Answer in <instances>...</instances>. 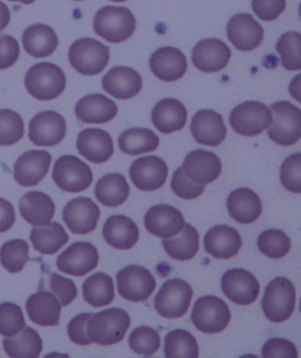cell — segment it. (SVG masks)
<instances>
[{
	"mask_svg": "<svg viewBox=\"0 0 301 358\" xmlns=\"http://www.w3.org/2000/svg\"><path fill=\"white\" fill-rule=\"evenodd\" d=\"M130 327L131 318L127 311L120 308H111L91 315L86 325V333L92 343L108 347L122 342Z\"/></svg>",
	"mask_w": 301,
	"mask_h": 358,
	"instance_id": "1",
	"label": "cell"
},
{
	"mask_svg": "<svg viewBox=\"0 0 301 358\" xmlns=\"http://www.w3.org/2000/svg\"><path fill=\"white\" fill-rule=\"evenodd\" d=\"M25 87L36 99L50 101L63 93L66 87V76L52 62H39L27 71Z\"/></svg>",
	"mask_w": 301,
	"mask_h": 358,
	"instance_id": "2",
	"label": "cell"
},
{
	"mask_svg": "<svg viewBox=\"0 0 301 358\" xmlns=\"http://www.w3.org/2000/svg\"><path fill=\"white\" fill-rule=\"evenodd\" d=\"M97 36L108 43H122L132 37L136 29V18L127 8L104 6L97 12L93 20Z\"/></svg>",
	"mask_w": 301,
	"mask_h": 358,
	"instance_id": "3",
	"label": "cell"
},
{
	"mask_svg": "<svg viewBox=\"0 0 301 358\" xmlns=\"http://www.w3.org/2000/svg\"><path fill=\"white\" fill-rule=\"evenodd\" d=\"M295 287L286 278H276L265 289L261 308L271 322L281 323L290 320L295 309Z\"/></svg>",
	"mask_w": 301,
	"mask_h": 358,
	"instance_id": "4",
	"label": "cell"
},
{
	"mask_svg": "<svg viewBox=\"0 0 301 358\" xmlns=\"http://www.w3.org/2000/svg\"><path fill=\"white\" fill-rule=\"evenodd\" d=\"M69 60L78 73L97 76L110 62V48L92 38H81L71 45Z\"/></svg>",
	"mask_w": 301,
	"mask_h": 358,
	"instance_id": "5",
	"label": "cell"
},
{
	"mask_svg": "<svg viewBox=\"0 0 301 358\" xmlns=\"http://www.w3.org/2000/svg\"><path fill=\"white\" fill-rule=\"evenodd\" d=\"M272 126L268 138L280 146H292L301 138V110L290 101H278L271 106Z\"/></svg>",
	"mask_w": 301,
	"mask_h": 358,
	"instance_id": "6",
	"label": "cell"
},
{
	"mask_svg": "<svg viewBox=\"0 0 301 358\" xmlns=\"http://www.w3.org/2000/svg\"><path fill=\"white\" fill-rule=\"evenodd\" d=\"M191 320L195 328L204 334L224 331L231 321V311L227 304L217 296H202L192 309Z\"/></svg>",
	"mask_w": 301,
	"mask_h": 358,
	"instance_id": "7",
	"label": "cell"
},
{
	"mask_svg": "<svg viewBox=\"0 0 301 358\" xmlns=\"http://www.w3.org/2000/svg\"><path fill=\"white\" fill-rule=\"evenodd\" d=\"M193 290L188 282L173 278L162 285L155 299V308L162 317L176 320L188 311Z\"/></svg>",
	"mask_w": 301,
	"mask_h": 358,
	"instance_id": "8",
	"label": "cell"
},
{
	"mask_svg": "<svg viewBox=\"0 0 301 358\" xmlns=\"http://www.w3.org/2000/svg\"><path fill=\"white\" fill-rule=\"evenodd\" d=\"M52 179L67 193H80L92 185L93 173L79 157L63 155L55 161Z\"/></svg>",
	"mask_w": 301,
	"mask_h": 358,
	"instance_id": "9",
	"label": "cell"
},
{
	"mask_svg": "<svg viewBox=\"0 0 301 358\" xmlns=\"http://www.w3.org/2000/svg\"><path fill=\"white\" fill-rule=\"evenodd\" d=\"M273 122L271 110L259 101H245L232 110L230 124L244 136H259Z\"/></svg>",
	"mask_w": 301,
	"mask_h": 358,
	"instance_id": "10",
	"label": "cell"
},
{
	"mask_svg": "<svg viewBox=\"0 0 301 358\" xmlns=\"http://www.w3.org/2000/svg\"><path fill=\"white\" fill-rule=\"evenodd\" d=\"M117 287L119 295L126 301L144 302L155 292L157 282L146 268L127 266L118 273Z\"/></svg>",
	"mask_w": 301,
	"mask_h": 358,
	"instance_id": "11",
	"label": "cell"
},
{
	"mask_svg": "<svg viewBox=\"0 0 301 358\" xmlns=\"http://www.w3.org/2000/svg\"><path fill=\"white\" fill-rule=\"evenodd\" d=\"M221 289L225 296L239 306H250L257 301L260 285L250 271L234 268L226 271L221 278Z\"/></svg>",
	"mask_w": 301,
	"mask_h": 358,
	"instance_id": "12",
	"label": "cell"
},
{
	"mask_svg": "<svg viewBox=\"0 0 301 358\" xmlns=\"http://www.w3.org/2000/svg\"><path fill=\"white\" fill-rule=\"evenodd\" d=\"M99 262L98 249L88 242H76L57 259L59 271L72 276H84L96 269Z\"/></svg>",
	"mask_w": 301,
	"mask_h": 358,
	"instance_id": "13",
	"label": "cell"
},
{
	"mask_svg": "<svg viewBox=\"0 0 301 358\" xmlns=\"http://www.w3.org/2000/svg\"><path fill=\"white\" fill-rule=\"evenodd\" d=\"M65 136L66 121L57 112L45 110L29 121V138L36 146H55L63 141Z\"/></svg>",
	"mask_w": 301,
	"mask_h": 358,
	"instance_id": "14",
	"label": "cell"
},
{
	"mask_svg": "<svg viewBox=\"0 0 301 358\" xmlns=\"http://www.w3.org/2000/svg\"><path fill=\"white\" fill-rule=\"evenodd\" d=\"M169 169L160 157L150 155L136 159L130 167L133 185L143 192H153L165 185Z\"/></svg>",
	"mask_w": 301,
	"mask_h": 358,
	"instance_id": "15",
	"label": "cell"
},
{
	"mask_svg": "<svg viewBox=\"0 0 301 358\" xmlns=\"http://www.w3.org/2000/svg\"><path fill=\"white\" fill-rule=\"evenodd\" d=\"M226 31L228 39L239 51H253L264 41L262 26L248 13L233 15L228 22Z\"/></svg>",
	"mask_w": 301,
	"mask_h": 358,
	"instance_id": "16",
	"label": "cell"
},
{
	"mask_svg": "<svg viewBox=\"0 0 301 358\" xmlns=\"http://www.w3.org/2000/svg\"><path fill=\"white\" fill-rule=\"evenodd\" d=\"M100 209L91 199L76 198L71 200L63 210L64 222L74 234L86 235L97 228Z\"/></svg>",
	"mask_w": 301,
	"mask_h": 358,
	"instance_id": "17",
	"label": "cell"
},
{
	"mask_svg": "<svg viewBox=\"0 0 301 358\" xmlns=\"http://www.w3.org/2000/svg\"><path fill=\"white\" fill-rule=\"evenodd\" d=\"M231 55V50L224 41L209 38L199 41L193 48L192 62L202 72L216 73L227 66Z\"/></svg>",
	"mask_w": 301,
	"mask_h": 358,
	"instance_id": "18",
	"label": "cell"
},
{
	"mask_svg": "<svg viewBox=\"0 0 301 358\" xmlns=\"http://www.w3.org/2000/svg\"><path fill=\"white\" fill-rule=\"evenodd\" d=\"M51 161V154L46 150H27L15 162V181L22 187L37 186L48 176Z\"/></svg>",
	"mask_w": 301,
	"mask_h": 358,
	"instance_id": "19",
	"label": "cell"
},
{
	"mask_svg": "<svg viewBox=\"0 0 301 358\" xmlns=\"http://www.w3.org/2000/svg\"><path fill=\"white\" fill-rule=\"evenodd\" d=\"M181 169L188 179L205 186L220 176L223 165L217 154L197 150L188 154Z\"/></svg>",
	"mask_w": 301,
	"mask_h": 358,
	"instance_id": "20",
	"label": "cell"
},
{
	"mask_svg": "<svg viewBox=\"0 0 301 358\" xmlns=\"http://www.w3.org/2000/svg\"><path fill=\"white\" fill-rule=\"evenodd\" d=\"M191 133L200 145L217 147L226 139L227 128L220 114L214 110H202L192 117Z\"/></svg>",
	"mask_w": 301,
	"mask_h": 358,
	"instance_id": "21",
	"label": "cell"
},
{
	"mask_svg": "<svg viewBox=\"0 0 301 358\" xmlns=\"http://www.w3.org/2000/svg\"><path fill=\"white\" fill-rule=\"evenodd\" d=\"M144 223L150 234L169 238L176 236L183 229L185 219L179 209L169 205H158L147 210Z\"/></svg>",
	"mask_w": 301,
	"mask_h": 358,
	"instance_id": "22",
	"label": "cell"
},
{
	"mask_svg": "<svg viewBox=\"0 0 301 358\" xmlns=\"http://www.w3.org/2000/svg\"><path fill=\"white\" fill-rule=\"evenodd\" d=\"M150 69L160 80L173 83L184 77L188 71V60L179 48L166 46L150 55Z\"/></svg>",
	"mask_w": 301,
	"mask_h": 358,
	"instance_id": "23",
	"label": "cell"
},
{
	"mask_svg": "<svg viewBox=\"0 0 301 358\" xmlns=\"http://www.w3.org/2000/svg\"><path fill=\"white\" fill-rule=\"evenodd\" d=\"M77 148L86 160L94 164L106 162L114 153L112 136L100 128H86L81 131L78 136Z\"/></svg>",
	"mask_w": 301,
	"mask_h": 358,
	"instance_id": "24",
	"label": "cell"
},
{
	"mask_svg": "<svg viewBox=\"0 0 301 358\" xmlns=\"http://www.w3.org/2000/svg\"><path fill=\"white\" fill-rule=\"evenodd\" d=\"M104 91L119 100L131 99L139 94L143 79L131 67L117 66L108 71L103 78Z\"/></svg>",
	"mask_w": 301,
	"mask_h": 358,
	"instance_id": "25",
	"label": "cell"
},
{
	"mask_svg": "<svg viewBox=\"0 0 301 358\" xmlns=\"http://www.w3.org/2000/svg\"><path fill=\"white\" fill-rule=\"evenodd\" d=\"M243 245L238 231L230 226H216L206 233L204 247L207 254L218 259L234 257Z\"/></svg>",
	"mask_w": 301,
	"mask_h": 358,
	"instance_id": "26",
	"label": "cell"
},
{
	"mask_svg": "<svg viewBox=\"0 0 301 358\" xmlns=\"http://www.w3.org/2000/svg\"><path fill=\"white\" fill-rule=\"evenodd\" d=\"M74 113L85 124H106L117 117L118 106L104 94H90L78 101Z\"/></svg>",
	"mask_w": 301,
	"mask_h": 358,
	"instance_id": "27",
	"label": "cell"
},
{
	"mask_svg": "<svg viewBox=\"0 0 301 358\" xmlns=\"http://www.w3.org/2000/svg\"><path fill=\"white\" fill-rule=\"evenodd\" d=\"M103 236L111 247L119 250H129L139 240V228L127 216H110L104 224Z\"/></svg>",
	"mask_w": 301,
	"mask_h": 358,
	"instance_id": "28",
	"label": "cell"
},
{
	"mask_svg": "<svg viewBox=\"0 0 301 358\" xmlns=\"http://www.w3.org/2000/svg\"><path fill=\"white\" fill-rule=\"evenodd\" d=\"M228 214L241 224H250L259 219L262 213L261 200L250 188L233 190L227 198Z\"/></svg>",
	"mask_w": 301,
	"mask_h": 358,
	"instance_id": "29",
	"label": "cell"
},
{
	"mask_svg": "<svg viewBox=\"0 0 301 358\" xmlns=\"http://www.w3.org/2000/svg\"><path fill=\"white\" fill-rule=\"evenodd\" d=\"M26 311L29 320L36 324L55 327L60 320L62 304L52 292L41 290L26 301Z\"/></svg>",
	"mask_w": 301,
	"mask_h": 358,
	"instance_id": "30",
	"label": "cell"
},
{
	"mask_svg": "<svg viewBox=\"0 0 301 358\" xmlns=\"http://www.w3.org/2000/svg\"><path fill=\"white\" fill-rule=\"evenodd\" d=\"M19 210L22 219L34 227L45 226L51 222L55 214V202L48 194L27 192L19 200Z\"/></svg>",
	"mask_w": 301,
	"mask_h": 358,
	"instance_id": "31",
	"label": "cell"
},
{
	"mask_svg": "<svg viewBox=\"0 0 301 358\" xmlns=\"http://www.w3.org/2000/svg\"><path fill=\"white\" fill-rule=\"evenodd\" d=\"M152 122L164 134L179 132L188 122V110L179 100H160L152 110Z\"/></svg>",
	"mask_w": 301,
	"mask_h": 358,
	"instance_id": "32",
	"label": "cell"
},
{
	"mask_svg": "<svg viewBox=\"0 0 301 358\" xmlns=\"http://www.w3.org/2000/svg\"><path fill=\"white\" fill-rule=\"evenodd\" d=\"M58 36L55 29L45 24H34L22 34V46L27 55L34 58H46L58 48Z\"/></svg>",
	"mask_w": 301,
	"mask_h": 358,
	"instance_id": "33",
	"label": "cell"
},
{
	"mask_svg": "<svg viewBox=\"0 0 301 358\" xmlns=\"http://www.w3.org/2000/svg\"><path fill=\"white\" fill-rule=\"evenodd\" d=\"M130 186L125 176L119 173H110L97 182L94 195L105 207H119L130 196Z\"/></svg>",
	"mask_w": 301,
	"mask_h": 358,
	"instance_id": "34",
	"label": "cell"
},
{
	"mask_svg": "<svg viewBox=\"0 0 301 358\" xmlns=\"http://www.w3.org/2000/svg\"><path fill=\"white\" fill-rule=\"evenodd\" d=\"M29 240L34 250L43 255H53L66 245L69 235L60 223L50 222L34 228L29 234Z\"/></svg>",
	"mask_w": 301,
	"mask_h": 358,
	"instance_id": "35",
	"label": "cell"
},
{
	"mask_svg": "<svg viewBox=\"0 0 301 358\" xmlns=\"http://www.w3.org/2000/svg\"><path fill=\"white\" fill-rule=\"evenodd\" d=\"M162 245L169 257L176 261H188L199 252V234L195 227L185 223L183 229L173 238H164Z\"/></svg>",
	"mask_w": 301,
	"mask_h": 358,
	"instance_id": "36",
	"label": "cell"
},
{
	"mask_svg": "<svg viewBox=\"0 0 301 358\" xmlns=\"http://www.w3.org/2000/svg\"><path fill=\"white\" fill-rule=\"evenodd\" d=\"M3 347L8 357L37 358L43 351V341L36 330L25 327L19 335L4 338Z\"/></svg>",
	"mask_w": 301,
	"mask_h": 358,
	"instance_id": "37",
	"label": "cell"
},
{
	"mask_svg": "<svg viewBox=\"0 0 301 358\" xmlns=\"http://www.w3.org/2000/svg\"><path fill=\"white\" fill-rule=\"evenodd\" d=\"M118 145L122 153L127 155H140L150 153L159 146V138L147 128H130L120 134Z\"/></svg>",
	"mask_w": 301,
	"mask_h": 358,
	"instance_id": "38",
	"label": "cell"
},
{
	"mask_svg": "<svg viewBox=\"0 0 301 358\" xmlns=\"http://www.w3.org/2000/svg\"><path fill=\"white\" fill-rule=\"evenodd\" d=\"M113 280L110 275L96 273L88 278L83 285V296L90 306L105 307L114 300Z\"/></svg>",
	"mask_w": 301,
	"mask_h": 358,
	"instance_id": "39",
	"label": "cell"
},
{
	"mask_svg": "<svg viewBox=\"0 0 301 358\" xmlns=\"http://www.w3.org/2000/svg\"><path fill=\"white\" fill-rule=\"evenodd\" d=\"M164 354L169 358H198V342L195 337L186 330H172L166 335Z\"/></svg>",
	"mask_w": 301,
	"mask_h": 358,
	"instance_id": "40",
	"label": "cell"
},
{
	"mask_svg": "<svg viewBox=\"0 0 301 358\" xmlns=\"http://www.w3.org/2000/svg\"><path fill=\"white\" fill-rule=\"evenodd\" d=\"M29 245L22 238L5 242L0 248V264L11 274H17L29 262Z\"/></svg>",
	"mask_w": 301,
	"mask_h": 358,
	"instance_id": "41",
	"label": "cell"
},
{
	"mask_svg": "<svg viewBox=\"0 0 301 358\" xmlns=\"http://www.w3.org/2000/svg\"><path fill=\"white\" fill-rule=\"evenodd\" d=\"M283 66L288 71L301 70V34L286 32L276 45Z\"/></svg>",
	"mask_w": 301,
	"mask_h": 358,
	"instance_id": "42",
	"label": "cell"
},
{
	"mask_svg": "<svg viewBox=\"0 0 301 358\" xmlns=\"http://www.w3.org/2000/svg\"><path fill=\"white\" fill-rule=\"evenodd\" d=\"M258 248L270 259H281L290 250V240L283 231L267 229L259 235Z\"/></svg>",
	"mask_w": 301,
	"mask_h": 358,
	"instance_id": "43",
	"label": "cell"
},
{
	"mask_svg": "<svg viewBox=\"0 0 301 358\" xmlns=\"http://www.w3.org/2000/svg\"><path fill=\"white\" fill-rule=\"evenodd\" d=\"M22 117L12 110H0V146H11L24 138Z\"/></svg>",
	"mask_w": 301,
	"mask_h": 358,
	"instance_id": "44",
	"label": "cell"
},
{
	"mask_svg": "<svg viewBox=\"0 0 301 358\" xmlns=\"http://www.w3.org/2000/svg\"><path fill=\"white\" fill-rule=\"evenodd\" d=\"M130 348L136 354L143 356L155 355L160 349V335L150 327H138L133 330L129 338Z\"/></svg>",
	"mask_w": 301,
	"mask_h": 358,
	"instance_id": "45",
	"label": "cell"
},
{
	"mask_svg": "<svg viewBox=\"0 0 301 358\" xmlns=\"http://www.w3.org/2000/svg\"><path fill=\"white\" fill-rule=\"evenodd\" d=\"M26 327L25 317L18 304L5 302L0 304V335L12 337Z\"/></svg>",
	"mask_w": 301,
	"mask_h": 358,
	"instance_id": "46",
	"label": "cell"
},
{
	"mask_svg": "<svg viewBox=\"0 0 301 358\" xmlns=\"http://www.w3.org/2000/svg\"><path fill=\"white\" fill-rule=\"evenodd\" d=\"M280 180L283 186L292 193H301V154H292L280 167Z\"/></svg>",
	"mask_w": 301,
	"mask_h": 358,
	"instance_id": "47",
	"label": "cell"
},
{
	"mask_svg": "<svg viewBox=\"0 0 301 358\" xmlns=\"http://www.w3.org/2000/svg\"><path fill=\"white\" fill-rule=\"evenodd\" d=\"M48 283L50 292L58 299L62 307H66L72 303L78 296L77 285L70 278L52 273L48 276Z\"/></svg>",
	"mask_w": 301,
	"mask_h": 358,
	"instance_id": "48",
	"label": "cell"
},
{
	"mask_svg": "<svg viewBox=\"0 0 301 358\" xmlns=\"http://www.w3.org/2000/svg\"><path fill=\"white\" fill-rule=\"evenodd\" d=\"M171 188H172L173 193L176 194V196L185 199V200H193L200 196L204 193L205 186L204 185H199L188 179V176H185L183 172V169H176V172L173 174L172 181H171Z\"/></svg>",
	"mask_w": 301,
	"mask_h": 358,
	"instance_id": "49",
	"label": "cell"
},
{
	"mask_svg": "<svg viewBox=\"0 0 301 358\" xmlns=\"http://www.w3.org/2000/svg\"><path fill=\"white\" fill-rule=\"evenodd\" d=\"M252 8L258 18L272 22L286 8V0H252Z\"/></svg>",
	"mask_w": 301,
	"mask_h": 358,
	"instance_id": "50",
	"label": "cell"
},
{
	"mask_svg": "<svg viewBox=\"0 0 301 358\" xmlns=\"http://www.w3.org/2000/svg\"><path fill=\"white\" fill-rule=\"evenodd\" d=\"M262 357L298 358L295 344L285 338H271L268 340L261 350Z\"/></svg>",
	"mask_w": 301,
	"mask_h": 358,
	"instance_id": "51",
	"label": "cell"
},
{
	"mask_svg": "<svg viewBox=\"0 0 301 358\" xmlns=\"http://www.w3.org/2000/svg\"><path fill=\"white\" fill-rule=\"evenodd\" d=\"M20 55V48L15 38L8 34L0 36V70L13 66Z\"/></svg>",
	"mask_w": 301,
	"mask_h": 358,
	"instance_id": "52",
	"label": "cell"
},
{
	"mask_svg": "<svg viewBox=\"0 0 301 358\" xmlns=\"http://www.w3.org/2000/svg\"><path fill=\"white\" fill-rule=\"evenodd\" d=\"M91 315H92L91 313L77 315L76 317L71 320L70 323L67 325V334L74 343L83 345V347L92 344L86 333V325H88V318L91 317Z\"/></svg>",
	"mask_w": 301,
	"mask_h": 358,
	"instance_id": "53",
	"label": "cell"
},
{
	"mask_svg": "<svg viewBox=\"0 0 301 358\" xmlns=\"http://www.w3.org/2000/svg\"><path fill=\"white\" fill-rule=\"evenodd\" d=\"M15 207L11 202L0 198V234L10 231L15 226Z\"/></svg>",
	"mask_w": 301,
	"mask_h": 358,
	"instance_id": "54",
	"label": "cell"
},
{
	"mask_svg": "<svg viewBox=\"0 0 301 358\" xmlns=\"http://www.w3.org/2000/svg\"><path fill=\"white\" fill-rule=\"evenodd\" d=\"M10 19H11V13H10L8 5H5L4 3L0 0V32L4 31V29L8 27Z\"/></svg>",
	"mask_w": 301,
	"mask_h": 358,
	"instance_id": "55",
	"label": "cell"
},
{
	"mask_svg": "<svg viewBox=\"0 0 301 358\" xmlns=\"http://www.w3.org/2000/svg\"><path fill=\"white\" fill-rule=\"evenodd\" d=\"M8 1H18V3H22V4L29 5L34 4L36 0H8Z\"/></svg>",
	"mask_w": 301,
	"mask_h": 358,
	"instance_id": "56",
	"label": "cell"
},
{
	"mask_svg": "<svg viewBox=\"0 0 301 358\" xmlns=\"http://www.w3.org/2000/svg\"><path fill=\"white\" fill-rule=\"evenodd\" d=\"M111 1H115V3H124V1H127V0H111Z\"/></svg>",
	"mask_w": 301,
	"mask_h": 358,
	"instance_id": "57",
	"label": "cell"
},
{
	"mask_svg": "<svg viewBox=\"0 0 301 358\" xmlns=\"http://www.w3.org/2000/svg\"><path fill=\"white\" fill-rule=\"evenodd\" d=\"M76 1H83V0H76Z\"/></svg>",
	"mask_w": 301,
	"mask_h": 358,
	"instance_id": "58",
	"label": "cell"
}]
</instances>
